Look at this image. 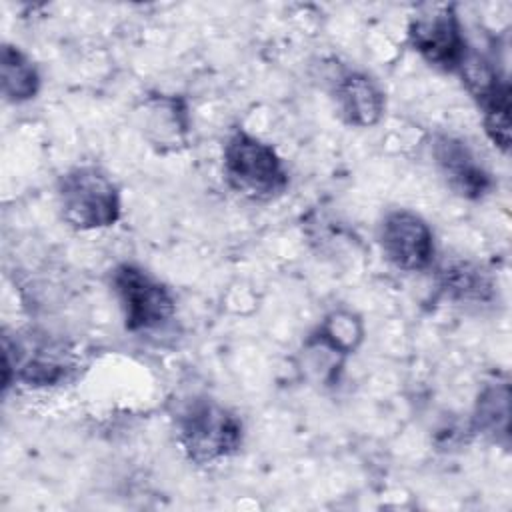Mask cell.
<instances>
[{
    "label": "cell",
    "mask_w": 512,
    "mask_h": 512,
    "mask_svg": "<svg viewBox=\"0 0 512 512\" xmlns=\"http://www.w3.org/2000/svg\"><path fill=\"white\" fill-rule=\"evenodd\" d=\"M110 286L128 332L158 330L176 314V298L172 290L138 264H118L110 272Z\"/></svg>",
    "instance_id": "4"
},
{
    "label": "cell",
    "mask_w": 512,
    "mask_h": 512,
    "mask_svg": "<svg viewBox=\"0 0 512 512\" xmlns=\"http://www.w3.org/2000/svg\"><path fill=\"white\" fill-rule=\"evenodd\" d=\"M348 356L350 352L318 326L302 344L300 366L312 382L320 386H332L338 382L344 360Z\"/></svg>",
    "instance_id": "14"
},
{
    "label": "cell",
    "mask_w": 512,
    "mask_h": 512,
    "mask_svg": "<svg viewBox=\"0 0 512 512\" xmlns=\"http://www.w3.org/2000/svg\"><path fill=\"white\" fill-rule=\"evenodd\" d=\"M0 82L4 98L12 104H22L36 98L42 80L28 54L18 46L4 44L0 52Z\"/></svg>",
    "instance_id": "15"
},
{
    "label": "cell",
    "mask_w": 512,
    "mask_h": 512,
    "mask_svg": "<svg viewBox=\"0 0 512 512\" xmlns=\"http://www.w3.org/2000/svg\"><path fill=\"white\" fill-rule=\"evenodd\" d=\"M482 112L484 132L490 142L504 154L510 150V82L498 68L468 48L456 70Z\"/></svg>",
    "instance_id": "6"
},
{
    "label": "cell",
    "mask_w": 512,
    "mask_h": 512,
    "mask_svg": "<svg viewBox=\"0 0 512 512\" xmlns=\"http://www.w3.org/2000/svg\"><path fill=\"white\" fill-rule=\"evenodd\" d=\"M74 370L70 352L62 346L42 340H14L4 336V390L14 382L30 388L58 386Z\"/></svg>",
    "instance_id": "8"
},
{
    "label": "cell",
    "mask_w": 512,
    "mask_h": 512,
    "mask_svg": "<svg viewBox=\"0 0 512 512\" xmlns=\"http://www.w3.org/2000/svg\"><path fill=\"white\" fill-rule=\"evenodd\" d=\"M432 160L446 186L466 200H482L494 190V178L466 144L454 134H434L430 144Z\"/></svg>",
    "instance_id": "9"
},
{
    "label": "cell",
    "mask_w": 512,
    "mask_h": 512,
    "mask_svg": "<svg viewBox=\"0 0 512 512\" xmlns=\"http://www.w3.org/2000/svg\"><path fill=\"white\" fill-rule=\"evenodd\" d=\"M64 222L80 232L114 226L122 214L120 188L114 178L94 164L66 170L56 186Z\"/></svg>",
    "instance_id": "3"
},
{
    "label": "cell",
    "mask_w": 512,
    "mask_h": 512,
    "mask_svg": "<svg viewBox=\"0 0 512 512\" xmlns=\"http://www.w3.org/2000/svg\"><path fill=\"white\" fill-rule=\"evenodd\" d=\"M222 172L234 192L256 202L280 198L290 184L284 160L274 146L244 128H236L226 138Z\"/></svg>",
    "instance_id": "2"
},
{
    "label": "cell",
    "mask_w": 512,
    "mask_h": 512,
    "mask_svg": "<svg viewBox=\"0 0 512 512\" xmlns=\"http://www.w3.org/2000/svg\"><path fill=\"white\" fill-rule=\"evenodd\" d=\"M440 290L454 302L486 304L496 296L492 274L472 260H450L438 270Z\"/></svg>",
    "instance_id": "12"
},
{
    "label": "cell",
    "mask_w": 512,
    "mask_h": 512,
    "mask_svg": "<svg viewBox=\"0 0 512 512\" xmlns=\"http://www.w3.org/2000/svg\"><path fill=\"white\" fill-rule=\"evenodd\" d=\"M144 138L158 152H172L188 142L190 114L186 100L176 94H148L138 110Z\"/></svg>",
    "instance_id": "10"
},
{
    "label": "cell",
    "mask_w": 512,
    "mask_h": 512,
    "mask_svg": "<svg viewBox=\"0 0 512 512\" xmlns=\"http://www.w3.org/2000/svg\"><path fill=\"white\" fill-rule=\"evenodd\" d=\"M474 432L490 438L496 444L508 446L510 440V386L508 382L486 384L474 406Z\"/></svg>",
    "instance_id": "13"
},
{
    "label": "cell",
    "mask_w": 512,
    "mask_h": 512,
    "mask_svg": "<svg viewBox=\"0 0 512 512\" xmlns=\"http://www.w3.org/2000/svg\"><path fill=\"white\" fill-rule=\"evenodd\" d=\"M378 244L384 260L402 272L430 268L436 254L430 224L408 208H396L384 214L378 224Z\"/></svg>",
    "instance_id": "7"
},
{
    "label": "cell",
    "mask_w": 512,
    "mask_h": 512,
    "mask_svg": "<svg viewBox=\"0 0 512 512\" xmlns=\"http://www.w3.org/2000/svg\"><path fill=\"white\" fill-rule=\"evenodd\" d=\"M334 100L342 120L354 128H370L380 122L386 98L378 82L366 72L344 70L334 80Z\"/></svg>",
    "instance_id": "11"
},
{
    "label": "cell",
    "mask_w": 512,
    "mask_h": 512,
    "mask_svg": "<svg viewBox=\"0 0 512 512\" xmlns=\"http://www.w3.org/2000/svg\"><path fill=\"white\" fill-rule=\"evenodd\" d=\"M176 438L192 464L214 466L240 450L244 424L236 412L220 402L194 398L176 416Z\"/></svg>",
    "instance_id": "1"
},
{
    "label": "cell",
    "mask_w": 512,
    "mask_h": 512,
    "mask_svg": "<svg viewBox=\"0 0 512 512\" xmlns=\"http://www.w3.org/2000/svg\"><path fill=\"white\" fill-rule=\"evenodd\" d=\"M408 42L426 64L444 72H456L470 48L452 4H430L416 10L408 22Z\"/></svg>",
    "instance_id": "5"
}]
</instances>
